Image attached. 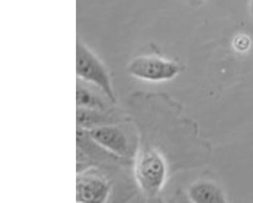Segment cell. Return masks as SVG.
Segmentation results:
<instances>
[{
    "label": "cell",
    "mask_w": 253,
    "mask_h": 203,
    "mask_svg": "<svg viewBox=\"0 0 253 203\" xmlns=\"http://www.w3.org/2000/svg\"><path fill=\"white\" fill-rule=\"evenodd\" d=\"M76 104L77 108H87L95 111H103L105 108L103 101L94 91L84 86H80L79 84H77L76 91Z\"/></svg>",
    "instance_id": "obj_7"
},
{
    "label": "cell",
    "mask_w": 253,
    "mask_h": 203,
    "mask_svg": "<svg viewBox=\"0 0 253 203\" xmlns=\"http://www.w3.org/2000/svg\"><path fill=\"white\" fill-rule=\"evenodd\" d=\"M250 12L253 16V0H250Z\"/></svg>",
    "instance_id": "obj_9"
},
{
    "label": "cell",
    "mask_w": 253,
    "mask_h": 203,
    "mask_svg": "<svg viewBox=\"0 0 253 203\" xmlns=\"http://www.w3.org/2000/svg\"><path fill=\"white\" fill-rule=\"evenodd\" d=\"M89 137L100 147L120 156L129 152V142L121 126L113 124L98 125L88 132Z\"/></svg>",
    "instance_id": "obj_5"
},
{
    "label": "cell",
    "mask_w": 253,
    "mask_h": 203,
    "mask_svg": "<svg viewBox=\"0 0 253 203\" xmlns=\"http://www.w3.org/2000/svg\"><path fill=\"white\" fill-rule=\"evenodd\" d=\"M110 184L102 173L87 170L79 173L76 182V200L81 203H105Z\"/></svg>",
    "instance_id": "obj_4"
},
{
    "label": "cell",
    "mask_w": 253,
    "mask_h": 203,
    "mask_svg": "<svg viewBox=\"0 0 253 203\" xmlns=\"http://www.w3.org/2000/svg\"><path fill=\"white\" fill-rule=\"evenodd\" d=\"M135 176L140 188L150 198L156 197L168 177V165L164 156L156 149L146 148L137 157Z\"/></svg>",
    "instance_id": "obj_1"
},
{
    "label": "cell",
    "mask_w": 253,
    "mask_h": 203,
    "mask_svg": "<svg viewBox=\"0 0 253 203\" xmlns=\"http://www.w3.org/2000/svg\"><path fill=\"white\" fill-rule=\"evenodd\" d=\"M188 197L195 203H227L225 194L222 189L210 180H199L189 186Z\"/></svg>",
    "instance_id": "obj_6"
},
{
    "label": "cell",
    "mask_w": 253,
    "mask_h": 203,
    "mask_svg": "<svg viewBox=\"0 0 253 203\" xmlns=\"http://www.w3.org/2000/svg\"><path fill=\"white\" fill-rule=\"evenodd\" d=\"M76 73L79 78L102 90L107 98L116 103L110 75L100 59L83 43L77 42Z\"/></svg>",
    "instance_id": "obj_2"
},
{
    "label": "cell",
    "mask_w": 253,
    "mask_h": 203,
    "mask_svg": "<svg viewBox=\"0 0 253 203\" xmlns=\"http://www.w3.org/2000/svg\"><path fill=\"white\" fill-rule=\"evenodd\" d=\"M183 69L178 63L159 56H141L130 63L128 71L140 80L158 82L173 80Z\"/></svg>",
    "instance_id": "obj_3"
},
{
    "label": "cell",
    "mask_w": 253,
    "mask_h": 203,
    "mask_svg": "<svg viewBox=\"0 0 253 203\" xmlns=\"http://www.w3.org/2000/svg\"><path fill=\"white\" fill-rule=\"evenodd\" d=\"M196 1H198V2H199V1H201V0H196Z\"/></svg>",
    "instance_id": "obj_10"
},
{
    "label": "cell",
    "mask_w": 253,
    "mask_h": 203,
    "mask_svg": "<svg viewBox=\"0 0 253 203\" xmlns=\"http://www.w3.org/2000/svg\"><path fill=\"white\" fill-rule=\"evenodd\" d=\"M103 121L104 118L100 111L77 108V123L80 128L90 130L98 125H104Z\"/></svg>",
    "instance_id": "obj_8"
}]
</instances>
